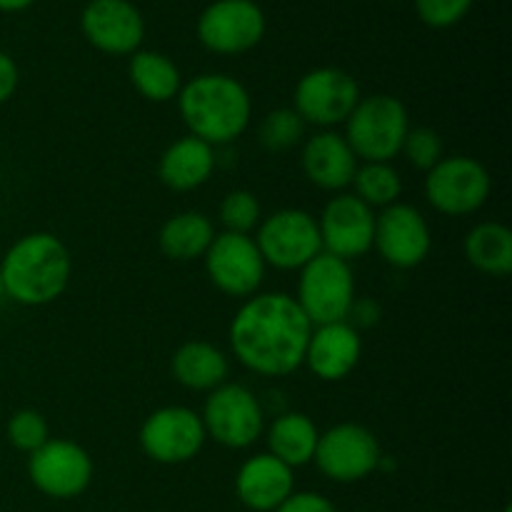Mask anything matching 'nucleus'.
I'll list each match as a JSON object with an SVG mask.
<instances>
[{"mask_svg":"<svg viewBox=\"0 0 512 512\" xmlns=\"http://www.w3.org/2000/svg\"><path fill=\"white\" fill-rule=\"evenodd\" d=\"M18 80V65H15V60L8 53L0 50V105L13 98V93L18 90Z\"/></svg>","mask_w":512,"mask_h":512,"instance_id":"f704fd0d","label":"nucleus"},{"mask_svg":"<svg viewBox=\"0 0 512 512\" xmlns=\"http://www.w3.org/2000/svg\"><path fill=\"white\" fill-rule=\"evenodd\" d=\"M215 168V150L213 145L203 143L195 135H185V138L175 140L173 145L165 148L160 155L158 175L163 180L165 188L178 190V193H188V190L200 188L208 183Z\"/></svg>","mask_w":512,"mask_h":512,"instance_id":"412c9836","label":"nucleus"},{"mask_svg":"<svg viewBox=\"0 0 512 512\" xmlns=\"http://www.w3.org/2000/svg\"><path fill=\"white\" fill-rule=\"evenodd\" d=\"M178 110L190 135L215 148L245 133L253 100L240 80L223 73H203L180 88Z\"/></svg>","mask_w":512,"mask_h":512,"instance_id":"f03ea898","label":"nucleus"},{"mask_svg":"<svg viewBox=\"0 0 512 512\" xmlns=\"http://www.w3.org/2000/svg\"><path fill=\"white\" fill-rule=\"evenodd\" d=\"M130 83L145 100L153 103H168L178 98L183 88L178 65L168 55L155 50H135L130 58Z\"/></svg>","mask_w":512,"mask_h":512,"instance_id":"a878e982","label":"nucleus"},{"mask_svg":"<svg viewBox=\"0 0 512 512\" xmlns=\"http://www.w3.org/2000/svg\"><path fill=\"white\" fill-rule=\"evenodd\" d=\"M8 440L13 448H18L20 453H35L38 448H43L50 440V428L48 420L43 418V413L33 408H25L13 413V418L8 420Z\"/></svg>","mask_w":512,"mask_h":512,"instance_id":"c756f323","label":"nucleus"},{"mask_svg":"<svg viewBox=\"0 0 512 512\" xmlns=\"http://www.w3.org/2000/svg\"><path fill=\"white\" fill-rule=\"evenodd\" d=\"M360 100V88L350 73L340 68H315L295 85V113L305 125L333 128L348 120Z\"/></svg>","mask_w":512,"mask_h":512,"instance_id":"9d476101","label":"nucleus"},{"mask_svg":"<svg viewBox=\"0 0 512 512\" xmlns=\"http://www.w3.org/2000/svg\"><path fill=\"white\" fill-rule=\"evenodd\" d=\"M400 153L408 158V163L413 165V168L425 170V173H428V170H433L435 165L445 158V145H443V138H440L433 128L420 125V128L408 130Z\"/></svg>","mask_w":512,"mask_h":512,"instance_id":"7c9ffc66","label":"nucleus"},{"mask_svg":"<svg viewBox=\"0 0 512 512\" xmlns=\"http://www.w3.org/2000/svg\"><path fill=\"white\" fill-rule=\"evenodd\" d=\"M205 425L195 410L168 405L145 418L140 428V448L160 465H183L205 445Z\"/></svg>","mask_w":512,"mask_h":512,"instance_id":"9b49d317","label":"nucleus"},{"mask_svg":"<svg viewBox=\"0 0 512 512\" xmlns=\"http://www.w3.org/2000/svg\"><path fill=\"white\" fill-rule=\"evenodd\" d=\"M260 220H263V208L250 190H233L220 203V223L228 233L250 235V230L258 228Z\"/></svg>","mask_w":512,"mask_h":512,"instance_id":"c85d7f7f","label":"nucleus"},{"mask_svg":"<svg viewBox=\"0 0 512 512\" xmlns=\"http://www.w3.org/2000/svg\"><path fill=\"white\" fill-rule=\"evenodd\" d=\"M30 3H33V0H0V10H5V13H15V10L28 8Z\"/></svg>","mask_w":512,"mask_h":512,"instance_id":"c9c22d12","label":"nucleus"},{"mask_svg":"<svg viewBox=\"0 0 512 512\" xmlns=\"http://www.w3.org/2000/svg\"><path fill=\"white\" fill-rule=\"evenodd\" d=\"M275 512H338L325 495L320 493H293Z\"/></svg>","mask_w":512,"mask_h":512,"instance_id":"473e14b6","label":"nucleus"},{"mask_svg":"<svg viewBox=\"0 0 512 512\" xmlns=\"http://www.w3.org/2000/svg\"><path fill=\"white\" fill-rule=\"evenodd\" d=\"M318 428L305 413H283L268 430V448L273 458L288 468H303L313 463L318 448Z\"/></svg>","mask_w":512,"mask_h":512,"instance_id":"b1692460","label":"nucleus"},{"mask_svg":"<svg viewBox=\"0 0 512 512\" xmlns=\"http://www.w3.org/2000/svg\"><path fill=\"white\" fill-rule=\"evenodd\" d=\"M380 458L383 450L373 430L358 423H340L320 435L313 460L325 478L358 483L380 468Z\"/></svg>","mask_w":512,"mask_h":512,"instance_id":"1a4fd4ad","label":"nucleus"},{"mask_svg":"<svg viewBox=\"0 0 512 512\" xmlns=\"http://www.w3.org/2000/svg\"><path fill=\"white\" fill-rule=\"evenodd\" d=\"M355 188V198L363 200L368 208H388L398 203L403 193V180L400 173L390 163H363L355 170V178L350 183Z\"/></svg>","mask_w":512,"mask_h":512,"instance_id":"bb28decb","label":"nucleus"},{"mask_svg":"<svg viewBox=\"0 0 512 512\" xmlns=\"http://www.w3.org/2000/svg\"><path fill=\"white\" fill-rule=\"evenodd\" d=\"M363 355V340L350 323L315 325L310 333L305 365L325 383L348 378Z\"/></svg>","mask_w":512,"mask_h":512,"instance_id":"6ab92c4d","label":"nucleus"},{"mask_svg":"<svg viewBox=\"0 0 512 512\" xmlns=\"http://www.w3.org/2000/svg\"><path fill=\"white\" fill-rule=\"evenodd\" d=\"M80 28L90 45L110 55H133L145 38L143 15L130 0H90Z\"/></svg>","mask_w":512,"mask_h":512,"instance_id":"f3484780","label":"nucleus"},{"mask_svg":"<svg viewBox=\"0 0 512 512\" xmlns=\"http://www.w3.org/2000/svg\"><path fill=\"white\" fill-rule=\"evenodd\" d=\"M353 300L355 280L350 263L330 253H320L305 268H300L295 303L300 305L313 328L348 320Z\"/></svg>","mask_w":512,"mask_h":512,"instance_id":"39448f33","label":"nucleus"},{"mask_svg":"<svg viewBox=\"0 0 512 512\" xmlns=\"http://www.w3.org/2000/svg\"><path fill=\"white\" fill-rule=\"evenodd\" d=\"M235 493L248 510L275 512L295 493L293 468L270 453L253 455L235 475Z\"/></svg>","mask_w":512,"mask_h":512,"instance_id":"a211bd4d","label":"nucleus"},{"mask_svg":"<svg viewBox=\"0 0 512 512\" xmlns=\"http://www.w3.org/2000/svg\"><path fill=\"white\" fill-rule=\"evenodd\" d=\"M493 180L483 163L468 155L443 158L425 178V198L438 213L450 218L473 215L488 203Z\"/></svg>","mask_w":512,"mask_h":512,"instance_id":"423d86ee","label":"nucleus"},{"mask_svg":"<svg viewBox=\"0 0 512 512\" xmlns=\"http://www.w3.org/2000/svg\"><path fill=\"white\" fill-rule=\"evenodd\" d=\"M205 435L230 450L250 448L263 435L265 415L258 398L245 385L223 383L210 390L203 410Z\"/></svg>","mask_w":512,"mask_h":512,"instance_id":"6e6552de","label":"nucleus"},{"mask_svg":"<svg viewBox=\"0 0 512 512\" xmlns=\"http://www.w3.org/2000/svg\"><path fill=\"white\" fill-rule=\"evenodd\" d=\"M318 230L323 253L350 263L373 248L375 213L355 195L340 193L330 198L323 208Z\"/></svg>","mask_w":512,"mask_h":512,"instance_id":"dca6fc26","label":"nucleus"},{"mask_svg":"<svg viewBox=\"0 0 512 512\" xmlns=\"http://www.w3.org/2000/svg\"><path fill=\"white\" fill-rule=\"evenodd\" d=\"M215 235L218 233H215L208 215L198 213V210H185V213L165 220L158 235V245L165 258L190 263V260L203 258L208 253Z\"/></svg>","mask_w":512,"mask_h":512,"instance_id":"5701e85b","label":"nucleus"},{"mask_svg":"<svg viewBox=\"0 0 512 512\" xmlns=\"http://www.w3.org/2000/svg\"><path fill=\"white\" fill-rule=\"evenodd\" d=\"M5 298V288H3V278H0V303H3Z\"/></svg>","mask_w":512,"mask_h":512,"instance_id":"e433bc0d","label":"nucleus"},{"mask_svg":"<svg viewBox=\"0 0 512 512\" xmlns=\"http://www.w3.org/2000/svg\"><path fill=\"white\" fill-rule=\"evenodd\" d=\"M28 475L30 483L48 498L70 500L88 490L93 460L78 443L50 438L43 448L30 453Z\"/></svg>","mask_w":512,"mask_h":512,"instance_id":"4468645a","label":"nucleus"},{"mask_svg":"<svg viewBox=\"0 0 512 512\" xmlns=\"http://www.w3.org/2000/svg\"><path fill=\"white\" fill-rule=\"evenodd\" d=\"M305 123L293 108L270 110L258 125V140L270 153H283L303 140Z\"/></svg>","mask_w":512,"mask_h":512,"instance_id":"cd10ccee","label":"nucleus"},{"mask_svg":"<svg viewBox=\"0 0 512 512\" xmlns=\"http://www.w3.org/2000/svg\"><path fill=\"white\" fill-rule=\"evenodd\" d=\"M313 325L293 295L260 293L245 300L230 323L233 355L263 378H283L305 363Z\"/></svg>","mask_w":512,"mask_h":512,"instance_id":"f257e3e1","label":"nucleus"},{"mask_svg":"<svg viewBox=\"0 0 512 512\" xmlns=\"http://www.w3.org/2000/svg\"><path fill=\"white\" fill-rule=\"evenodd\" d=\"M253 240L265 265L278 270H300L323 253L318 220L300 208H283L260 220Z\"/></svg>","mask_w":512,"mask_h":512,"instance_id":"0eeeda50","label":"nucleus"},{"mask_svg":"<svg viewBox=\"0 0 512 512\" xmlns=\"http://www.w3.org/2000/svg\"><path fill=\"white\" fill-rule=\"evenodd\" d=\"M203 260L210 283L230 298H250L263 285L265 260L250 235H215Z\"/></svg>","mask_w":512,"mask_h":512,"instance_id":"f8f14e48","label":"nucleus"},{"mask_svg":"<svg viewBox=\"0 0 512 512\" xmlns=\"http://www.w3.org/2000/svg\"><path fill=\"white\" fill-rule=\"evenodd\" d=\"M430 225L418 208L408 203H393L375 215L373 248L388 265L400 270L415 268L430 253Z\"/></svg>","mask_w":512,"mask_h":512,"instance_id":"2eb2a0df","label":"nucleus"},{"mask_svg":"<svg viewBox=\"0 0 512 512\" xmlns=\"http://www.w3.org/2000/svg\"><path fill=\"white\" fill-rule=\"evenodd\" d=\"M303 173L313 185L323 190H343L353 183L358 158L348 140L333 130H320L303 145Z\"/></svg>","mask_w":512,"mask_h":512,"instance_id":"aec40b11","label":"nucleus"},{"mask_svg":"<svg viewBox=\"0 0 512 512\" xmlns=\"http://www.w3.org/2000/svg\"><path fill=\"white\" fill-rule=\"evenodd\" d=\"M170 370L183 388L210 393L225 383L230 365L223 350H218L215 345L205 343V340H188L175 350Z\"/></svg>","mask_w":512,"mask_h":512,"instance_id":"4be33fe9","label":"nucleus"},{"mask_svg":"<svg viewBox=\"0 0 512 512\" xmlns=\"http://www.w3.org/2000/svg\"><path fill=\"white\" fill-rule=\"evenodd\" d=\"M473 8V0H415L420 20L430 28H450Z\"/></svg>","mask_w":512,"mask_h":512,"instance_id":"2f4dec72","label":"nucleus"},{"mask_svg":"<svg viewBox=\"0 0 512 512\" xmlns=\"http://www.w3.org/2000/svg\"><path fill=\"white\" fill-rule=\"evenodd\" d=\"M410 115L403 100L388 93L360 98L345 120V135L355 158L363 163H390L403 148Z\"/></svg>","mask_w":512,"mask_h":512,"instance_id":"20e7f679","label":"nucleus"},{"mask_svg":"<svg viewBox=\"0 0 512 512\" xmlns=\"http://www.w3.org/2000/svg\"><path fill=\"white\" fill-rule=\"evenodd\" d=\"M265 35V15L253 0H215L200 13L198 38L218 55L253 50Z\"/></svg>","mask_w":512,"mask_h":512,"instance_id":"ddd939ff","label":"nucleus"},{"mask_svg":"<svg viewBox=\"0 0 512 512\" xmlns=\"http://www.w3.org/2000/svg\"><path fill=\"white\" fill-rule=\"evenodd\" d=\"M70 273L73 263L68 248L53 233L23 235L0 263L5 295L28 308L58 300L68 288Z\"/></svg>","mask_w":512,"mask_h":512,"instance_id":"7ed1b4c3","label":"nucleus"},{"mask_svg":"<svg viewBox=\"0 0 512 512\" xmlns=\"http://www.w3.org/2000/svg\"><path fill=\"white\" fill-rule=\"evenodd\" d=\"M378 320H380V305L375 303V300L363 298V300H353L345 323H350L355 330H358V328H373V325H378Z\"/></svg>","mask_w":512,"mask_h":512,"instance_id":"72a5a7b5","label":"nucleus"},{"mask_svg":"<svg viewBox=\"0 0 512 512\" xmlns=\"http://www.w3.org/2000/svg\"><path fill=\"white\" fill-rule=\"evenodd\" d=\"M465 258L475 270L505 278L512 270V233L503 223H480L465 235Z\"/></svg>","mask_w":512,"mask_h":512,"instance_id":"393cba45","label":"nucleus"}]
</instances>
